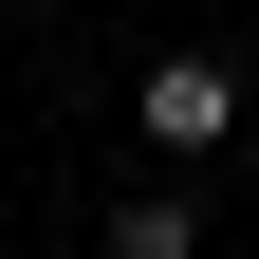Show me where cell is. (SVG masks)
I'll use <instances>...</instances> for the list:
<instances>
[{"instance_id": "1", "label": "cell", "mask_w": 259, "mask_h": 259, "mask_svg": "<svg viewBox=\"0 0 259 259\" xmlns=\"http://www.w3.org/2000/svg\"><path fill=\"white\" fill-rule=\"evenodd\" d=\"M130 130H148V148H167V167H204V148H241V56H204V37H185V56H148V74H130Z\"/></svg>"}, {"instance_id": "2", "label": "cell", "mask_w": 259, "mask_h": 259, "mask_svg": "<svg viewBox=\"0 0 259 259\" xmlns=\"http://www.w3.org/2000/svg\"><path fill=\"white\" fill-rule=\"evenodd\" d=\"M111 259H204V204H185V185H130L111 204Z\"/></svg>"}, {"instance_id": "3", "label": "cell", "mask_w": 259, "mask_h": 259, "mask_svg": "<svg viewBox=\"0 0 259 259\" xmlns=\"http://www.w3.org/2000/svg\"><path fill=\"white\" fill-rule=\"evenodd\" d=\"M241 185H259V130H241Z\"/></svg>"}]
</instances>
